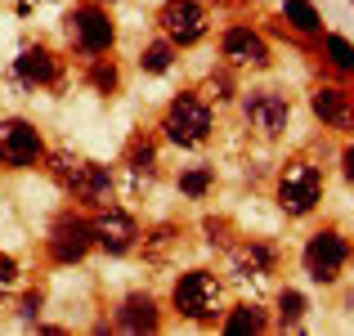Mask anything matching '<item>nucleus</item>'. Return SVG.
<instances>
[{"label":"nucleus","instance_id":"nucleus-1","mask_svg":"<svg viewBox=\"0 0 354 336\" xmlns=\"http://www.w3.org/2000/svg\"><path fill=\"white\" fill-rule=\"evenodd\" d=\"M50 175L59 180V189L68 193V198L86 202V207H108L113 202V175H108V166L99 162H86V157L77 153H50Z\"/></svg>","mask_w":354,"mask_h":336},{"label":"nucleus","instance_id":"nucleus-2","mask_svg":"<svg viewBox=\"0 0 354 336\" xmlns=\"http://www.w3.org/2000/svg\"><path fill=\"white\" fill-rule=\"evenodd\" d=\"M162 130H166V139H171V144L198 148L202 139L211 135V108H207V99H198V95H175L171 108H166V117H162Z\"/></svg>","mask_w":354,"mask_h":336},{"label":"nucleus","instance_id":"nucleus-3","mask_svg":"<svg viewBox=\"0 0 354 336\" xmlns=\"http://www.w3.org/2000/svg\"><path fill=\"white\" fill-rule=\"evenodd\" d=\"M171 301H175V310H180L184 319H193V323L216 319V310H220V278L211 274V269H189V274H180Z\"/></svg>","mask_w":354,"mask_h":336},{"label":"nucleus","instance_id":"nucleus-4","mask_svg":"<svg viewBox=\"0 0 354 336\" xmlns=\"http://www.w3.org/2000/svg\"><path fill=\"white\" fill-rule=\"evenodd\" d=\"M41 162H45L41 130L23 117L0 121V166H9V171H32V166H41Z\"/></svg>","mask_w":354,"mask_h":336},{"label":"nucleus","instance_id":"nucleus-5","mask_svg":"<svg viewBox=\"0 0 354 336\" xmlns=\"http://www.w3.org/2000/svg\"><path fill=\"white\" fill-rule=\"evenodd\" d=\"M68 32L77 41L81 54H108L117 41V27H113V14H108L99 0H86L68 14Z\"/></svg>","mask_w":354,"mask_h":336},{"label":"nucleus","instance_id":"nucleus-6","mask_svg":"<svg viewBox=\"0 0 354 336\" xmlns=\"http://www.w3.org/2000/svg\"><path fill=\"white\" fill-rule=\"evenodd\" d=\"M319 198H323V175H319V166L292 162L283 175H278V207H283L287 216H310V211L319 207Z\"/></svg>","mask_w":354,"mask_h":336},{"label":"nucleus","instance_id":"nucleus-7","mask_svg":"<svg viewBox=\"0 0 354 336\" xmlns=\"http://www.w3.org/2000/svg\"><path fill=\"white\" fill-rule=\"evenodd\" d=\"M346 265H350V242L341 238L337 229L314 233L310 247H305V274H310L314 283H337Z\"/></svg>","mask_w":354,"mask_h":336},{"label":"nucleus","instance_id":"nucleus-8","mask_svg":"<svg viewBox=\"0 0 354 336\" xmlns=\"http://www.w3.org/2000/svg\"><path fill=\"white\" fill-rule=\"evenodd\" d=\"M157 27L171 45H193L207 36V9L198 0H166L157 9Z\"/></svg>","mask_w":354,"mask_h":336},{"label":"nucleus","instance_id":"nucleus-9","mask_svg":"<svg viewBox=\"0 0 354 336\" xmlns=\"http://www.w3.org/2000/svg\"><path fill=\"white\" fill-rule=\"evenodd\" d=\"M90 238H95V247H104L108 256H126L130 247H135L139 238V224L126 216L121 207H95V220H90Z\"/></svg>","mask_w":354,"mask_h":336},{"label":"nucleus","instance_id":"nucleus-10","mask_svg":"<svg viewBox=\"0 0 354 336\" xmlns=\"http://www.w3.org/2000/svg\"><path fill=\"white\" fill-rule=\"evenodd\" d=\"M90 247H95V238H90V220H77V216H59L54 229H50V238H45V251H50L54 265H77Z\"/></svg>","mask_w":354,"mask_h":336},{"label":"nucleus","instance_id":"nucleus-11","mask_svg":"<svg viewBox=\"0 0 354 336\" xmlns=\"http://www.w3.org/2000/svg\"><path fill=\"white\" fill-rule=\"evenodd\" d=\"M242 112H247V121L260 135H283L287 121H292V104H287L278 90H251V95L242 99Z\"/></svg>","mask_w":354,"mask_h":336},{"label":"nucleus","instance_id":"nucleus-12","mask_svg":"<svg viewBox=\"0 0 354 336\" xmlns=\"http://www.w3.org/2000/svg\"><path fill=\"white\" fill-rule=\"evenodd\" d=\"M220 50H225L229 68H265L269 63V45L260 41L251 27H229L225 41H220Z\"/></svg>","mask_w":354,"mask_h":336},{"label":"nucleus","instance_id":"nucleus-13","mask_svg":"<svg viewBox=\"0 0 354 336\" xmlns=\"http://www.w3.org/2000/svg\"><path fill=\"white\" fill-rule=\"evenodd\" d=\"M310 108H314V117H319L323 126H332V130H354V104H350L346 90L319 86V90L310 95Z\"/></svg>","mask_w":354,"mask_h":336},{"label":"nucleus","instance_id":"nucleus-14","mask_svg":"<svg viewBox=\"0 0 354 336\" xmlns=\"http://www.w3.org/2000/svg\"><path fill=\"white\" fill-rule=\"evenodd\" d=\"M14 77L23 81V86H50V81L59 77V59H54V50H45V45H27L14 59Z\"/></svg>","mask_w":354,"mask_h":336},{"label":"nucleus","instance_id":"nucleus-15","mask_svg":"<svg viewBox=\"0 0 354 336\" xmlns=\"http://www.w3.org/2000/svg\"><path fill=\"white\" fill-rule=\"evenodd\" d=\"M117 328L121 332H157V301L153 296H144V292H135V296H126V301L117 305Z\"/></svg>","mask_w":354,"mask_h":336},{"label":"nucleus","instance_id":"nucleus-16","mask_svg":"<svg viewBox=\"0 0 354 336\" xmlns=\"http://www.w3.org/2000/svg\"><path fill=\"white\" fill-rule=\"evenodd\" d=\"M234 265L242 274H269V269H274V247H265V242H242L234 251Z\"/></svg>","mask_w":354,"mask_h":336},{"label":"nucleus","instance_id":"nucleus-17","mask_svg":"<svg viewBox=\"0 0 354 336\" xmlns=\"http://www.w3.org/2000/svg\"><path fill=\"white\" fill-rule=\"evenodd\" d=\"M283 18L296 27V32H305V36H314L323 27V18H319V9L310 5V0H283Z\"/></svg>","mask_w":354,"mask_h":336},{"label":"nucleus","instance_id":"nucleus-18","mask_svg":"<svg viewBox=\"0 0 354 336\" xmlns=\"http://www.w3.org/2000/svg\"><path fill=\"white\" fill-rule=\"evenodd\" d=\"M265 328H269V319L256 305H238L234 314H225V332H265Z\"/></svg>","mask_w":354,"mask_h":336},{"label":"nucleus","instance_id":"nucleus-19","mask_svg":"<svg viewBox=\"0 0 354 336\" xmlns=\"http://www.w3.org/2000/svg\"><path fill=\"white\" fill-rule=\"evenodd\" d=\"M323 54H328V63L337 72H350V77H354V45L346 41V36L328 32V36H323Z\"/></svg>","mask_w":354,"mask_h":336},{"label":"nucleus","instance_id":"nucleus-20","mask_svg":"<svg viewBox=\"0 0 354 336\" xmlns=\"http://www.w3.org/2000/svg\"><path fill=\"white\" fill-rule=\"evenodd\" d=\"M211 184H216V171H211V166H193V171L180 175V193H189V198H202Z\"/></svg>","mask_w":354,"mask_h":336},{"label":"nucleus","instance_id":"nucleus-21","mask_svg":"<svg viewBox=\"0 0 354 336\" xmlns=\"http://www.w3.org/2000/svg\"><path fill=\"white\" fill-rule=\"evenodd\" d=\"M171 59H175V45L171 41H153L144 50V59H139V68H144V72H166V68H171Z\"/></svg>","mask_w":354,"mask_h":336},{"label":"nucleus","instance_id":"nucleus-22","mask_svg":"<svg viewBox=\"0 0 354 336\" xmlns=\"http://www.w3.org/2000/svg\"><path fill=\"white\" fill-rule=\"evenodd\" d=\"M90 86H95L99 95H113V90H117V68H113V59H95V63H90Z\"/></svg>","mask_w":354,"mask_h":336},{"label":"nucleus","instance_id":"nucleus-23","mask_svg":"<svg viewBox=\"0 0 354 336\" xmlns=\"http://www.w3.org/2000/svg\"><path fill=\"white\" fill-rule=\"evenodd\" d=\"M153 162H157L153 144H144V139H135V144H130V171H135V175H153Z\"/></svg>","mask_w":354,"mask_h":336},{"label":"nucleus","instance_id":"nucleus-24","mask_svg":"<svg viewBox=\"0 0 354 336\" xmlns=\"http://www.w3.org/2000/svg\"><path fill=\"white\" fill-rule=\"evenodd\" d=\"M278 314H283V323H301V314H305V296L287 287V292L278 296Z\"/></svg>","mask_w":354,"mask_h":336},{"label":"nucleus","instance_id":"nucleus-25","mask_svg":"<svg viewBox=\"0 0 354 336\" xmlns=\"http://www.w3.org/2000/svg\"><path fill=\"white\" fill-rule=\"evenodd\" d=\"M14 283H18V260L14 256H0V296H5Z\"/></svg>","mask_w":354,"mask_h":336},{"label":"nucleus","instance_id":"nucleus-26","mask_svg":"<svg viewBox=\"0 0 354 336\" xmlns=\"http://www.w3.org/2000/svg\"><path fill=\"white\" fill-rule=\"evenodd\" d=\"M18 314H23V319H36V314H41V292L23 296V305H18Z\"/></svg>","mask_w":354,"mask_h":336},{"label":"nucleus","instance_id":"nucleus-27","mask_svg":"<svg viewBox=\"0 0 354 336\" xmlns=\"http://www.w3.org/2000/svg\"><path fill=\"white\" fill-rule=\"evenodd\" d=\"M341 166H346V180L354 184V144L346 148V157H341Z\"/></svg>","mask_w":354,"mask_h":336},{"label":"nucleus","instance_id":"nucleus-28","mask_svg":"<svg viewBox=\"0 0 354 336\" xmlns=\"http://www.w3.org/2000/svg\"><path fill=\"white\" fill-rule=\"evenodd\" d=\"M211 86H216V99H229V90H234V86H229V77H216Z\"/></svg>","mask_w":354,"mask_h":336},{"label":"nucleus","instance_id":"nucleus-29","mask_svg":"<svg viewBox=\"0 0 354 336\" xmlns=\"http://www.w3.org/2000/svg\"><path fill=\"white\" fill-rule=\"evenodd\" d=\"M350 104H354V90H350Z\"/></svg>","mask_w":354,"mask_h":336}]
</instances>
